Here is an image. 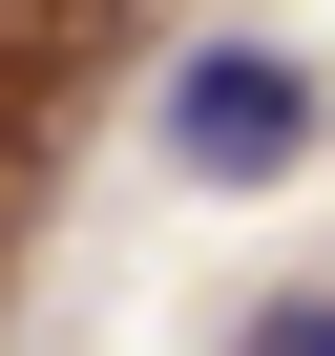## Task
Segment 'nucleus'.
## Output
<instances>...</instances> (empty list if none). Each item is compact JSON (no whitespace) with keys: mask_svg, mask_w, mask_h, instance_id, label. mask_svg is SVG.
Masks as SVG:
<instances>
[{"mask_svg":"<svg viewBox=\"0 0 335 356\" xmlns=\"http://www.w3.org/2000/svg\"><path fill=\"white\" fill-rule=\"evenodd\" d=\"M168 147H189L210 189H272V168H314V84L272 42H210V63H168Z\"/></svg>","mask_w":335,"mask_h":356,"instance_id":"1","label":"nucleus"},{"mask_svg":"<svg viewBox=\"0 0 335 356\" xmlns=\"http://www.w3.org/2000/svg\"><path fill=\"white\" fill-rule=\"evenodd\" d=\"M231 356H335V293H272V314H252Z\"/></svg>","mask_w":335,"mask_h":356,"instance_id":"2","label":"nucleus"}]
</instances>
